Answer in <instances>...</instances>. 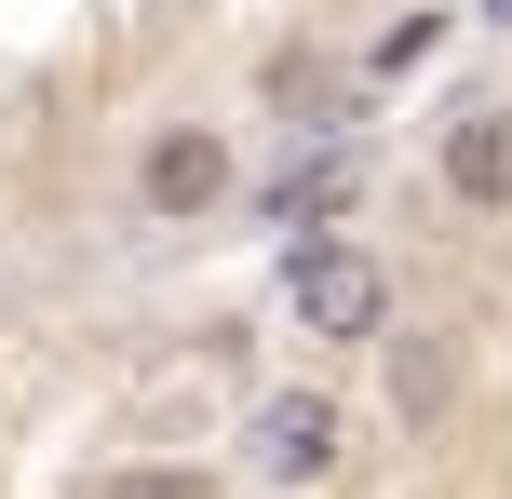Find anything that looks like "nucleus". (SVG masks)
Returning <instances> with one entry per match:
<instances>
[{
	"mask_svg": "<svg viewBox=\"0 0 512 499\" xmlns=\"http://www.w3.org/2000/svg\"><path fill=\"white\" fill-rule=\"evenodd\" d=\"M337 189H351V149H324L310 176H283V189H270V216H283V230H310V216H324Z\"/></svg>",
	"mask_w": 512,
	"mask_h": 499,
	"instance_id": "obj_6",
	"label": "nucleus"
},
{
	"mask_svg": "<svg viewBox=\"0 0 512 499\" xmlns=\"http://www.w3.org/2000/svg\"><path fill=\"white\" fill-rule=\"evenodd\" d=\"M486 14H499V27H512V0H486Z\"/></svg>",
	"mask_w": 512,
	"mask_h": 499,
	"instance_id": "obj_9",
	"label": "nucleus"
},
{
	"mask_svg": "<svg viewBox=\"0 0 512 499\" xmlns=\"http://www.w3.org/2000/svg\"><path fill=\"white\" fill-rule=\"evenodd\" d=\"M243 459L270 486H337V459H351V419H337V392H270L243 419Z\"/></svg>",
	"mask_w": 512,
	"mask_h": 499,
	"instance_id": "obj_2",
	"label": "nucleus"
},
{
	"mask_svg": "<svg viewBox=\"0 0 512 499\" xmlns=\"http://www.w3.org/2000/svg\"><path fill=\"white\" fill-rule=\"evenodd\" d=\"M432 162H445V189H459L472 216H512V108H459Z\"/></svg>",
	"mask_w": 512,
	"mask_h": 499,
	"instance_id": "obj_4",
	"label": "nucleus"
},
{
	"mask_svg": "<svg viewBox=\"0 0 512 499\" xmlns=\"http://www.w3.org/2000/svg\"><path fill=\"white\" fill-rule=\"evenodd\" d=\"M283 311L310 324V338H337V351H364L391 324V270H378V243H337V230H297L283 243Z\"/></svg>",
	"mask_w": 512,
	"mask_h": 499,
	"instance_id": "obj_1",
	"label": "nucleus"
},
{
	"mask_svg": "<svg viewBox=\"0 0 512 499\" xmlns=\"http://www.w3.org/2000/svg\"><path fill=\"white\" fill-rule=\"evenodd\" d=\"M135 203H149V216H216V203H230V135L162 122L149 149H135Z\"/></svg>",
	"mask_w": 512,
	"mask_h": 499,
	"instance_id": "obj_3",
	"label": "nucleus"
},
{
	"mask_svg": "<svg viewBox=\"0 0 512 499\" xmlns=\"http://www.w3.org/2000/svg\"><path fill=\"white\" fill-rule=\"evenodd\" d=\"M445 378H459V365H445L432 338H405V351H391V419H432V405H445Z\"/></svg>",
	"mask_w": 512,
	"mask_h": 499,
	"instance_id": "obj_5",
	"label": "nucleus"
},
{
	"mask_svg": "<svg viewBox=\"0 0 512 499\" xmlns=\"http://www.w3.org/2000/svg\"><path fill=\"white\" fill-rule=\"evenodd\" d=\"M108 499H216V473H122Z\"/></svg>",
	"mask_w": 512,
	"mask_h": 499,
	"instance_id": "obj_8",
	"label": "nucleus"
},
{
	"mask_svg": "<svg viewBox=\"0 0 512 499\" xmlns=\"http://www.w3.org/2000/svg\"><path fill=\"white\" fill-rule=\"evenodd\" d=\"M432 41H445V14H405V27H378V54H364V68L405 81V68H432Z\"/></svg>",
	"mask_w": 512,
	"mask_h": 499,
	"instance_id": "obj_7",
	"label": "nucleus"
}]
</instances>
